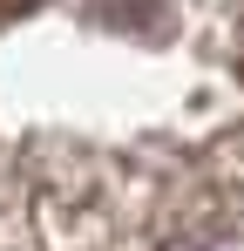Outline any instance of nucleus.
Masks as SVG:
<instances>
[{"instance_id":"nucleus-1","label":"nucleus","mask_w":244,"mask_h":251,"mask_svg":"<svg viewBox=\"0 0 244 251\" xmlns=\"http://www.w3.org/2000/svg\"><path fill=\"white\" fill-rule=\"evenodd\" d=\"M197 251H244V238H210V245H197Z\"/></svg>"},{"instance_id":"nucleus-2","label":"nucleus","mask_w":244,"mask_h":251,"mask_svg":"<svg viewBox=\"0 0 244 251\" xmlns=\"http://www.w3.org/2000/svg\"><path fill=\"white\" fill-rule=\"evenodd\" d=\"M21 7H34V0H0V14H21Z\"/></svg>"}]
</instances>
